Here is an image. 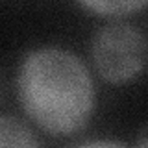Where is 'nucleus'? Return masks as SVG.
Returning <instances> with one entry per match:
<instances>
[{
    "mask_svg": "<svg viewBox=\"0 0 148 148\" xmlns=\"http://www.w3.org/2000/svg\"><path fill=\"white\" fill-rule=\"evenodd\" d=\"M24 113L52 135H71L89 122L95 111V85L74 54L39 48L24 58L17 78Z\"/></svg>",
    "mask_w": 148,
    "mask_h": 148,
    "instance_id": "nucleus-1",
    "label": "nucleus"
},
{
    "mask_svg": "<svg viewBox=\"0 0 148 148\" xmlns=\"http://www.w3.org/2000/svg\"><path fill=\"white\" fill-rule=\"evenodd\" d=\"M95 67L111 83H124L145 67L146 45L141 32L128 22H109L92 37Z\"/></svg>",
    "mask_w": 148,
    "mask_h": 148,
    "instance_id": "nucleus-2",
    "label": "nucleus"
},
{
    "mask_svg": "<svg viewBox=\"0 0 148 148\" xmlns=\"http://www.w3.org/2000/svg\"><path fill=\"white\" fill-rule=\"evenodd\" d=\"M0 148H41L32 130L13 117H0Z\"/></svg>",
    "mask_w": 148,
    "mask_h": 148,
    "instance_id": "nucleus-3",
    "label": "nucleus"
},
{
    "mask_svg": "<svg viewBox=\"0 0 148 148\" xmlns=\"http://www.w3.org/2000/svg\"><path fill=\"white\" fill-rule=\"evenodd\" d=\"M80 6L100 15H126L141 8H146L148 2H137V0L133 2H82Z\"/></svg>",
    "mask_w": 148,
    "mask_h": 148,
    "instance_id": "nucleus-4",
    "label": "nucleus"
},
{
    "mask_svg": "<svg viewBox=\"0 0 148 148\" xmlns=\"http://www.w3.org/2000/svg\"><path fill=\"white\" fill-rule=\"evenodd\" d=\"M78 148H126L119 143H113V141H95V143H87V145H82Z\"/></svg>",
    "mask_w": 148,
    "mask_h": 148,
    "instance_id": "nucleus-5",
    "label": "nucleus"
},
{
    "mask_svg": "<svg viewBox=\"0 0 148 148\" xmlns=\"http://www.w3.org/2000/svg\"><path fill=\"white\" fill-rule=\"evenodd\" d=\"M135 148H148V126L143 130V133H141V137H139Z\"/></svg>",
    "mask_w": 148,
    "mask_h": 148,
    "instance_id": "nucleus-6",
    "label": "nucleus"
}]
</instances>
